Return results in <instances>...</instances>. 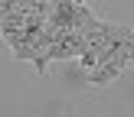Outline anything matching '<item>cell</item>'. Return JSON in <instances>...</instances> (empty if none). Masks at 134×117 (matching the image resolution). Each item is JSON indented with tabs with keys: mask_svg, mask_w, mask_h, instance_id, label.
I'll return each instance as SVG.
<instances>
[{
	"mask_svg": "<svg viewBox=\"0 0 134 117\" xmlns=\"http://www.w3.org/2000/svg\"><path fill=\"white\" fill-rule=\"evenodd\" d=\"M105 29H108V39L128 52V58L134 65V29H131V26H118V23H105Z\"/></svg>",
	"mask_w": 134,
	"mask_h": 117,
	"instance_id": "obj_1",
	"label": "cell"
}]
</instances>
